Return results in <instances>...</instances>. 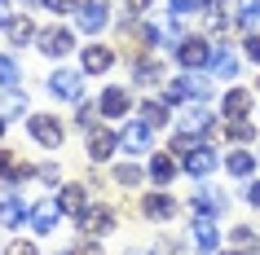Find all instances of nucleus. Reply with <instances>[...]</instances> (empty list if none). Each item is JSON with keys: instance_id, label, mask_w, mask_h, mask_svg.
<instances>
[{"instance_id": "cd10ccee", "label": "nucleus", "mask_w": 260, "mask_h": 255, "mask_svg": "<svg viewBox=\"0 0 260 255\" xmlns=\"http://www.w3.org/2000/svg\"><path fill=\"white\" fill-rule=\"evenodd\" d=\"M230 242H234V251H243V255H256V251H260L256 229H234V233H230Z\"/></svg>"}, {"instance_id": "0eeeda50", "label": "nucleus", "mask_w": 260, "mask_h": 255, "mask_svg": "<svg viewBox=\"0 0 260 255\" xmlns=\"http://www.w3.org/2000/svg\"><path fill=\"white\" fill-rule=\"evenodd\" d=\"M190 242H194V251H199V255H216V242H220L216 220H212V215H194V225H190Z\"/></svg>"}, {"instance_id": "58836bf2", "label": "nucleus", "mask_w": 260, "mask_h": 255, "mask_svg": "<svg viewBox=\"0 0 260 255\" xmlns=\"http://www.w3.org/2000/svg\"><path fill=\"white\" fill-rule=\"evenodd\" d=\"M36 176H40L44 185H57V163H44V167H40Z\"/></svg>"}, {"instance_id": "7c9ffc66", "label": "nucleus", "mask_w": 260, "mask_h": 255, "mask_svg": "<svg viewBox=\"0 0 260 255\" xmlns=\"http://www.w3.org/2000/svg\"><path fill=\"white\" fill-rule=\"evenodd\" d=\"M159 80H164V66L159 62H137V84L141 88H154Z\"/></svg>"}, {"instance_id": "6ab92c4d", "label": "nucleus", "mask_w": 260, "mask_h": 255, "mask_svg": "<svg viewBox=\"0 0 260 255\" xmlns=\"http://www.w3.org/2000/svg\"><path fill=\"white\" fill-rule=\"evenodd\" d=\"M220 110H225V119H247V115H251V93H247V88H230V93H225V101H220Z\"/></svg>"}, {"instance_id": "a211bd4d", "label": "nucleus", "mask_w": 260, "mask_h": 255, "mask_svg": "<svg viewBox=\"0 0 260 255\" xmlns=\"http://www.w3.org/2000/svg\"><path fill=\"white\" fill-rule=\"evenodd\" d=\"M57 202H62V211H67V215L80 220V215L88 211V189H84V185H62V189H57Z\"/></svg>"}, {"instance_id": "f03ea898", "label": "nucleus", "mask_w": 260, "mask_h": 255, "mask_svg": "<svg viewBox=\"0 0 260 255\" xmlns=\"http://www.w3.org/2000/svg\"><path fill=\"white\" fill-rule=\"evenodd\" d=\"M27 132L36 136V145H44V150H62V141H67V128L57 123V115H31Z\"/></svg>"}, {"instance_id": "dca6fc26", "label": "nucleus", "mask_w": 260, "mask_h": 255, "mask_svg": "<svg viewBox=\"0 0 260 255\" xmlns=\"http://www.w3.org/2000/svg\"><path fill=\"white\" fill-rule=\"evenodd\" d=\"M80 66L88 70V75H106V70L115 66V53H110L106 44H88V49H84V57H80Z\"/></svg>"}, {"instance_id": "6e6552de", "label": "nucleus", "mask_w": 260, "mask_h": 255, "mask_svg": "<svg viewBox=\"0 0 260 255\" xmlns=\"http://www.w3.org/2000/svg\"><path fill=\"white\" fill-rule=\"evenodd\" d=\"M62 202L57 198H40L36 202V207H31V229H36V233H53L57 225H62Z\"/></svg>"}, {"instance_id": "aec40b11", "label": "nucleus", "mask_w": 260, "mask_h": 255, "mask_svg": "<svg viewBox=\"0 0 260 255\" xmlns=\"http://www.w3.org/2000/svg\"><path fill=\"white\" fill-rule=\"evenodd\" d=\"M212 75H216V80H238V53L225 49V44L212 49Z\"/></svg>"}, {"instance_id": "de8ad7c7", "label": "nucleus", "mask_w": 260, "mask_h": 255, "mask_svg": "<svg viewBox=\"0 0 260 255\" xmlns=\"http://www.w3.org/2000/svg\"><path fill=\"white\" fill-rule=\"evenodd\" d=\"M225 255H243V251H225Z\"/></svg>"}, {"instance_id": "c9c22d12", "label": "nucleus", "mask_w": 260, "mask_h": 255, "mask_svg": "<svg viewBox=\"0 0 260 255\" xmlns=\"http://www.w3.org/2000/svg\"><path fill=\"white\" fill-rule=\"evenodd\" d=\"M5 255H40V246H36V242H9Z\"/></svg>"}, {"instance_id": "412c9836", "label": "nucleus", "mask_w": 260, "mask_h": 255, "mask_svg": "<svg viewBox=\"0 0 260 255\" xmlns=\"http://www.w3.org/2000/svg\"><path fill=\"white\" fill-rule=\"evenodd\" d=\"M40 167H27V163H18L9 150H0V176H5V185H18V180H27V176H36Z\"/></svg>"}, {"instance_id": "79ce46f5", "label": "nucleus", "mask_w": 260, "mask_h": 255, "mask_svg": "<svg viewBox=\"0 0 260 255\" xmlns=\"http://www.w3.org/2000/svg\"><path fill=\"white\" fill-rule=\"evenodd\" d=\"M128 5V14H141V9H150V0H123Z\"/></svg>"}, {"instance_id": "4468645a", "label": "nucleus", "mask_w": 260, "mask_h": 255, "mask_svg": "<svg viewBox=\"0 0 260 255\" xmlns=\"http://www.w3.org/2000/svg\"><path fill=\"white\" fill-rule=\"evenodd\" d=\"M80 229H84V233H93V238H102V233L115 229V211H110V207H88V211L80 215Z\"/></svg>"}, {"instance_id": "ddd939ff", "label": "nucleus", "mask_w": 260, "mask_h": 255, "mask_svg": "<svg viewBox=\"0 0 260 255\" xmlns=\"http://www.w3.org/2000/svg\"><path fill=\"white\" fill-rule=\"evenodd\" d=\"M0 225H5V229L31 225V207L22 198H14V194H5V198H0Z\"/></svg>"}, {"instance_id": "c85d7f7f", "label": "nucleus", "mask_w": 260, "mask_h": 255, "mask_svg": "<svg viewBox=\"0 0 260 255\" xmlns=\"http://www.w3.org/2000/svg\"><path fill=\"white\" fill-rule=\"evenodd\" d=\"M141 180H146V172H141L137 163H119V167H115V185L133 189V185H141Z\"/></svg>"}, {"instance_id": "2f4dec72", "label": "nucleus", "mask_w": 260, "mask_h": 255, "mask_svg": "<svg viewBox=\"0 0 260 255\" xmlns=\"http://www.w3.org/2000/svg\"><path fill=\"white\" fill-rule=\"evenodd\" d=\"M18 80H22V75H18V62L0 53V88H18Z\"/></svg>"}, {"instance_id": "a878e982", "label": "nucleus", "mask_w": 260, "mask_h": 255, "mask_svg": "<svg viewBox=\"0 0 260 255\" xmlns=\"http://www.w3.org/2000/svg\"><path fill=\"white\" fill-rule=\"evenodd\" d=\"M172 176H177V159H172V154H154V159H150V180L168 185Z\"/></svg>"}, {"instance_id": "c756f323", "label": "nucleus", "mask_w": 260, "mask_h": 255, "mask_svg": "<svg viewBox=\"0 0 260 255\" xmlns=\"http://www.w3.org/2000/svg\"><path fill=\"white\" fill-rule=\"evenodd\" d=\"M9 40L14 44H27V40H36V27H31V18H14V22H9Z\"/></svg>"}, {"instance_id": "9b49d317", "label": "nucleus", "mask_w": 260, "mask_h": 255, "mask_svg": "<svg viewBox=\"0 0 260 255\" xmlns=\"http://www.w3.org/2000/svg\"><path fill=\"white\" fill-rule=\"evenodd\" d=\"M36 40H40V53L44 57H67L71 49H75V35H71L67 27H49V31H40Z\"/></svg>"}, {"instance_id": "4c0bfd02", "label": "nucleus", "mask_w": 260, "mask_h": 255, "mask_svg": "<svg viewBox=\"0 0 260 255\" xmlns=\"http://www.w3.org/2000/svg\"><path fill=\"white\" fill-rule=\"evenodd\" d=\"M199 5H203V0H172V14H177V18H185V14H194Z\"/></svg>"}, {"instance_id": "7ed1b4c3", "label": "nucleus", "mask_w": 260, "mask_h": 255, "mask_svg": "<svg viewBox=\"0 0 260 255\" xmlns=\"http://www.w3.org/2000/svg\"><path fill=\"white\" fill-rule=\"evenodd\" d=\"M177 62H181V70H203V66H212V44H207L203 35H185V40L177 44Z\"/></svg>"}, {"instance_id": "f3484780", "label": "nucleus", "mask_w": 260, "mask_h": 255, "mask_svg": "<svg viewBox=\"0 0 260 255\" xmlns=\"http://www.w3.org/2000/svg\"><path fill=\"white\" fill-rule=\"evenodd\" d=\"M141 215H146V220H172V215H177V198H168V194H146V198H141Z\"/></svg>"}, {"instance_id": "f8f14e48", "label": "nucleus", "mask_w": 260, "mask_h": 255, "mask_svg": "<svg viewBox=\"0 0 260 255\" xmlns=\"http://www.w3.org/2000/svg\"><path fill=\"white\" fill-rule=\"evenodd\" d=\"M181 167H185L194 180H199V176H207V172H216V150H212V145H194L190 154L181 159Z\"/></svg>"}, {"instance_id": "a19ab883", "label": "nucleus", "mask_w": 260, "mask_h": 255, "mask_svg": "<svg viewBox=\"0 0 260 255\" xmlns=\"http://www.w3.org/2000/svg\"><path fill=\"white\" fill-rule=\"evenodd\" d=\"M247 202H251V207H260V180H251V185H247Z\"/></svg>"}, {"instance_id": "b1692460", "label": "nucleus", "mask_w": 260, "mask_h": 255, "mask_svg": "<svg viewBox=\"0 0 260 255\" xmlns=\"http://www.w3.org/2000/svg\"><path fill=\"white\" fill-rule=\"evenodd\" d=\"M18 115H27V93L5 88V97H0V119H18Z\"/></svg>"}, {"instance_id": "72a5a7b5", "label": "nucleus", "mask_w": 260, "mask_h": 255, "mask_svg": "<svg viewBox=\"0 0 260 255\" xmlns=\"http://www.w3.org/2000/svg\"><path fill=\"white\" fill-rule=\"evenodd\" d=\"M44 9H49V14H75L80 0H44Z\"/></svg>"}, {"instance_id": "1a4fd4ad", "label": "nucleus", "mask_w": 260, "mask_h": 255, "mask_svg": "<svg viewBox=\"0 0 260 255\" xmlns=\"http://www.w3.org/2000/svg\"><path fill=\"white\" fill-rule=\"evenodd\" d=\"M97 110H102L106 119H119V115L133 110V97H128L123 84H110V88H102V97H97Z\"/></svg>"}, {"instance_id": "f257e3e1", "label": "nucleus", "mask_w": 260, "mask_h": 255, "mask_svg": "<svg viewBox=\"0 0 260 255\" xmlns=\"http://www.w3.org/2000/svg\"><path fill=\"white\" fill-rule=\"evenodd\" d=\"M207 97H212V80L194 75V70H185L181 80H172L164 88V101H168V106H172V101H199V106H203Z\"/></svg>"}, {"instance_id": "20e7f679", "label": "nucleus", "mask_w": 260, "mask_h": 255, "mask_svg": "<svg viewBox=\"0 0 260 255\" xmlns=\"http://www.w3.org/2000/svg\"><path fill=\"white\" fill-rule=\"evenodd\" d=\"M190 207H194V215H212V220H220V215L230 211V198H225L220 189H212V185H199V189H194V198H190Z\"/></svg>"}, {"instance_id": "2eb2a0df", "label": "nucleus", "mask_w": 260, "mask_h": 255, "mask_svg": "<svg viewBox=\"0 0 260 255\" xmlns=\"http://www.w3.org/2000/svg\"><path fill=\"white\" fill-rule=\"evenodd\" d=\"M150 132L154 128H146V123H128L119 132V150H128V154H146L150 150Z\"/></svg>"}, {"instance_id": "37998d69", "label": "nucleus", "mask_w": 260, "mask_h": 255, "mask_svg": "<svg viewBox=\"0 0 260 255\" xmlns=\"http://www.w3.org/2000/svg\"><path fill=\"white\" fill-rule=\"evenodd\" d=\"M14 18H9V0H0V27H9Z\"/></svg>"}, {"instance_id": "ea45409f", "label": "nucleus", "mask_w": 260, "mask_h": 255, "mask_svg": "<svg viewBox=\"0 0 260 255\" xmlns=\"http://www.w3.org/2000/svg\"><path fill=\"white\" fill-rule=\"evenodd\" d=\"M247 57H251V62H260V35H251V40H247Z\"/></svg>"}, {"instance_id": "c03bdc74", "label": "nucleus", "mask_w": 260, "mask_h": 255, "mask_svg": "<svg viewBox=\"0 0 260 255\" xmlns=\"http://www.w3.org/2000/svg\"><path fill=\"white\" fill-rule=\"evenodd\" d=\"M203 5H207V14H220V9H225L230 0H203Z\"/></svg>"}, {"instance_id": "f704fd0d", "label": "nucleus", "mask_w": 260, "mask_h": 255, "mask_svg": "<svg viewBox=\"0 0 260 255\" xmlns=\"http://www.w3.org/2000/svg\"><path fill=\"white\" fill-rule=\"evenodd\" d=\"M67 255H102V246H97V238H84V242H75Z\"/></svg>"}, {"instance_id": "39448f33", "label": "nucleus", "mask_w": 260, "mask_h": 255, "mask_svg": "<svg viewBox=\"0 0 260 255\" xmlns=\"http://www.w3.org/2000/svg\"><path fill=\"white\" fill-rule=\"evenodd\" d=\"M44 88H49L57 101H80V97H84V80H80V70H53Z\"/></svg>"}, {"instance_id": "423d86ee", "label": "nucleus", "mask_w": 260, "mask_h": 255, "mask_svg": "<svg viewBox=\"0 0 260 255\" xmlns=\"http://www.w3.org/2000/svg\"><path fill=\"white\" fill-rule=\"evenodd\" d=\"M75 22H80L84 35H97V31H106L110 9L102 5V0H80V9H75Z\"/></svg>"}, {"instance_id": "5701e85b", "label": "nucleus", "mask_w": 260, "mask_h": 255, "mask_svg": "<svg viewBox=\"0 0 260 255\" xmlns=\"http://www.w3.org/2000/svg\"><path fill=\"white\" fill-rule=\"evenodd\" d=\"M225 172L238 176V180H247V176L256 172V159H251L247 150H230V159H225Z\"/></svg>"}, {"instance_id": "393cba45", "label": "nucleus", "mask_w": 260, "mask_h": 255, "mask_svg": "<svg viewBox=\"0 0 260 255\" xmlns=\"http://www.w3.org/2000/svg\"><path fill=\"white\" fill-rule=\"evenodd\" d=\"M168 115H172L168 101H146V106H141V123H146V128H164Z\"/></svg>"}, {"instance_id": "e433bc0d", "label": "nucleus", "mask_w": 260, "mask_h": 255, "mask_svg": "<svg viewBox=\"0 0 260 255\" xmlns=\"http://www.w3.org/2000/svg\"><path fill=\"white\" fill-rule=\"evenodd\" d=\"M93 115H102V110H93V106H88V101H84V106H80V115H75V119H80V128H84V132H93Z\"/></svg>"}, {"instance_id": "bb28decb", "label": "nucleus", "mask_w": 260, "mask_h": 255, "mask_svg": "<svg viewBox=\"0 0 260 255\" xmlns=\"http://www.w3.org/2000/svg\"><path fill=\"white\" fill-rule=\"evenodd\" d=\"M234 22L238 27H260V0H238V14H234Z\"/></svg>"}, {"instance_id": "4be33fe9", "label": "nucleus", "mask_w": 260, "mask_h": 255, "mask_svg": "<svg viewBox=\"0 0 260 255\" xmlns=\"http://www.w3.org/2000/svg\"><path fill=\"white\" fill-rule=\"evenodd\" d=\"M212 128V115H207L203 106H190L185 115H181V132L185 136H194V132H207Z\"/></svg>"}, {"instance_id": "a18cd8bd", "label": "nucleus", "mask_w": 260, "mask_h": 255, "mask_svg": "<svg viewBox=\"0 0 260 255\" xmlns=\"http://www.w3.org/2000/svg\"><path fill=\"white\" fill-rule=\"evenodd\" d=\"M123 255H150V251H123Z\"/></svg>"}, {"instance_id": "9d476101", "label": "nucleus", "mask_w": 260, "mask_h": 255, "mask_svg": "<svg viewBox=\"0 0 260 255\" xmlns=\"http://www.w3.org/2000/svg\"><path fill=\"white\" fill-rule=\"evenodd\" d=\"M84 150H88V159H93V163H106L110 154L119 150V136L110 132V128H102V123H97L93 132H88V141H84Z\"/></svg>"}, {"instance_id": "49530a36", "label": "nucleus", "mask_w": 260, "mask_h": 255, "mask_svg": "<svg viewBox=\"0 0 260 255\" xmlns=\"http://www.w3.org/2000/svg\"><path fill=\"white\" fill-rule=\"evenodd\" d=\"M5 123H9V119H0V136H5Z\"/></svg>"}, {"instance_id": "473e14b6", "label": "nucleus", "mask_w": 260, "mask_h": 255, "mask_svg": "<svg viewBox=\"0 0 260 255\" xmlns=\"http://www.w3.org/2000/svg\"><path fill=\"white\" fill-rule=\"evenodd\" d=\"M225 132H230V141H238V145H243V141H251V136H256V128H251L247 119H234Z\"/></svg>"}]
</instances>
